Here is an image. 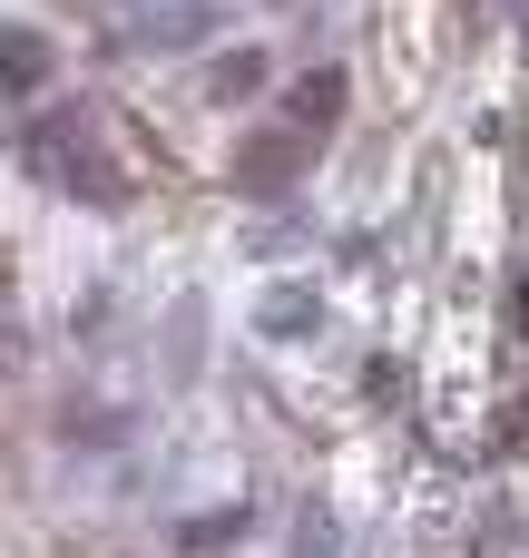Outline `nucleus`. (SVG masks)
Wrapping results in <instances>:
<instances>
[{"mask_svg": "<svg viewBox=\"0 0 529 558\" xmlns=\"http://www.w3.org/2000/svg\"><path fill=\"white\" fill-rule=\"evenodd\" d=\"M334 98H344V88H334V69H314V78L294 88V118H304V128H324V118H334Z\"/></svg>", "mask_w": 529, "mask_h": 558, "instance_id": "f257e3e1", "label": "nucleus"}]
</instances>
